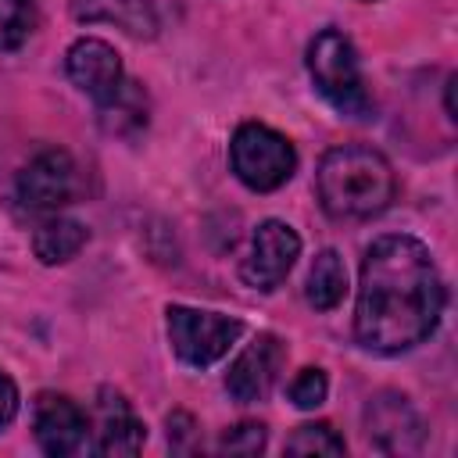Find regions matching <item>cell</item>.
<instances>
[{"label":"cell","mask_w":458,"mask_h":458,"mask_svg":"<svg viewBox=\"0 0 458 458\" xmlns=\"http://www.w3.org/2000/svg\"><path fill=\"white\" fill-rule=\"evenodd\" d=\"M444 279L429 247L408 233L369 243L354 304V336L372 354H401L433 336L444 315Z\"/></svg>","instance_id":"obj_1"},{"label":"cell","mask_w":458,"mask_h":458,"mask_svg":"<svg viewBox=\"0 0 458 458\" xmlns=\"http://www.w3.org/2000/svg\"><path fill=\"white\" fill-rule=\"evenodd\" d=\"M318 204L329 218L358 222L383 215L397 197V179L390 161L365 143H340L322 154L315 172Z\"/></svg>","instance_id":"obj_2"},{"label":"cell","mask_w":458,"mask_h":458,"mask_svg":"<svg viewBox=\"0 0 458 458\" xmlns=\"http://www.w3.org/2000/svg\"><path fill=\"white\" fill-rule=\"evenodd\" d=\"M308 75H311L315 89L322 93V100L329 107H336L344 118H354V122L372 118L376 104L365 89L358 50L340 29H322L308 43Z\"/></svg>","instance_id":"obj_3"},{"label":"cell","mask_w":458,"mask_h":458,"mask_svg":"<svg viewBox=\"0 0 458 458\" xmlns=\"http://www.w3.org/2000/svg\"><path fill=\"white\" fill-rule=\"evenodd\" d=\"M229 165L236 179L254 193H272L286 186L297 172V150L293 143L261 122H243L233 132L229 143Z\"/></svg>","instance_id":"obj_4"},{"label":"cell","mask_w":458,"mask_h":458,"mask_svg":"<svg viewBox=\"0 0 458 458\" xmlns=\"http://www.w3.org/2000/svg\"><path fill=\"white\" fill-rule=\"evenodd\" d=\"M168 318V340L179 361L193 365V369H208L215 365L243 333L240 318L218 315V311H200V308H186V304H168L165 311Z\"/></svg>","instance_id":"obj_5"},{"label":"cell","mask_w":458,"mask_h":458,"mask_svg":"<svg viewBox=\"0 0 458 458\" xmlns=\"http://www.w3.org/2000/svg\"><path fill=\"white\" fill-rule=\"evenodd\" d=\"M18 200L25 211H36V215H54L57 208H64L75 190H79V179H75V161L68 157V150H39L21 172H18Z\"/></svg>","instance_id":"obj_6"},{"label":"cell","mask_w":458,"mask_h":458,"mask_svg":"<svg viewBox=\"0 0 458 458\" xmlns=\"http://www.w3.org/2000/svg\"><path fill=\"white\" fill-rule=\"evenodd\" d=\"M32 433H36L39 451L50 458H68V454L89 451V419L68 394H54V390L36 394Z\"/></svg>","instance_id":"obj_7"},{"label":"cell","mask_w":458,"mask_h":458,"mask_svg":"<svg viewBox=\"0 0 458 458\" xmlns=\"http://www.w3.org/2000/svg\"><path fill=\"white\" fill-rule=\"evenodd\" d=\"M365 437L383 454H415L426 444L415 404L397 390H379L365 404Z\"/></svg>","instance_id":"obj_8"},{"label":"cell","mask_w":458,"mask_h":458,"mask_svg":"<svg viewBox=\"0 0 458 458\" xmlns=\"http://www.w3.org/2000/svg\"><path fill=\"white\" fill-rule=\"evenodd\" d=\"M297 258H301V236L293 233V225L279 218H265L250 236V250L240 265V279L254 290H276L290 276Z\"/></svg>","instance_id":"obj_9"},{"label":"cell","mask_w":458,"mask_h":458,"mask_svg":"<svg viewBox=\"0 0 458 458\" xmlns=\"http://www.w3.org/2000/svg\"><path fill=\"white\" fill-rule=\"evenodd\" d=\"M286 361V344L276 333H258L229 365L225 372V390L233 394V401L240 404H254L265 401L272 394V386L279 383Z\"/></svg>","instance_id":"obj_10"},{"label":"cell","mask_w":458,"mask_h":458,"mask_svg":"<svg viewBox=\"0 0 458 458\" xmlns=\"http://www.w3.org/2000/svg\"><path fill=\"white\" fill-rule=\"evenodd\" d=\"M147 440L143 419L132 411L122 390L100 386L97 408H93V429H89V451L93 454H136Z\"/></svg>","instance_id":"obj_11"},{"label":"cell","mask_w":458,"mask_h":458,"mask_svg":"<svg viewBox=\"0 0 458 458\" xmlns=\"http://www.w3.org/2000/svg\"><path fill=\"white\" fill-rule=\"evenodd\" d=\"M64 68H68L72 86L82 89V93H86L89 100H97V104L107 100V97L122 86V79H125L118 50H114L107 39H97V36L75 39V43L68 47V54H64Z\"/></svg>","instance_id":"obj_12"},{"label":"cell","mask_w":458,"mask_h":458,"mask_svg":"<svg viewBox=\"0 0 458 458\" xmlns=\"http://www.w3.org/2000/svg\"><path fill=\"white\" fill-rule=\"evenodd\" d=\"M79 21H107L136 39H150L157 32V14L147 0H79L75 4Z\"/></svg>","instance_id":"obj_13"},{"label":"cell","mask_w":458,"mask_h":458,"mask_svg":"<svg viewBox=\"0 0 458 458\" xmlns=\"http://www.w3.org/2000/svg\"><path fill=\"white\" fill-rule=\"evenodd\" d=\"M100 111V129L111 136H136L147 129V93L140 82L122 79V86L97 104Z\"/></svg>","instance_id":"obj_14"},{"label":"cell","mask_w":458,"mask_h":458,"mask_svg":"<svg viewBox=\"0 0 458 458\" xmlns=\"http://www.w3.org/2000/svg\"><path fill=\"white\" fill-rule=\"evenodd\" d=\"M86 240H89V233H86L82 222L64 218V215H50V218H43L36 225L32 250H36V258L43 265H64V261H72L86 247Z\"/></svg>","instance_id":"obj_15"},{"label":"cell","mask_w":458,"mask_h":458,"mask_svg":"<svg viewBox=\"0 0 458 458\" xmlns=\"http://www.w3.org/2000/svg\"><path fill=\"white\" fill-rule=\"evenodd\" d=\"M347 293V268H344V258L326 247L315 254L311 268H308V279H304V297L315 311H333Z\"/></svg>","instance_id":"obj_16"},{"label":"cell","mask_w":458,"mask_h":458,"mask_svg":"<svg viewBox=\"0 0 458 458\" xmlns=\"http://www.w3.org/2000/svg\"><path fill=\"white\" fill-rule=\"evenodd\" d=\"M290 454H344L347 444L329 422H304L286 437Z\"/></svg>","instance_id":"obj_17"},{"label":"cell","mask_w":458,"mask_h":458,"mask_svg":"<svg viewBox=\"0 0 458 458\" xmlns=\"http://www.w3.org/2000/svg\"><path fill=\"white\" fill-rule=\"evenodd\" d=\"M36 29L32 0H0V50H18Z\"/></svg>","instance_id":"obj_18"},{"label":"cell","mask_w":458,"mask_h":458,"mask_svg":"<svg viewBox=\"0 0 458 458\" xmlns=\"http://www.w3.org/2000/svg\"><path fill=\"white\" fill-rule=\"evenodd\" d=\"M326 394H329V379H326V372L315 369V365L301 369V372L293 376V383H290V401H293V408H301V411L318 408V404L326 401Z\"/></svg>","instance_id":"obj_19"},{"label":"cell","mask_w":458,"mask_h":458,"mask_svg":"<svg viewBox=\"0 0 458 458\" xmlns=\"http://www.w3.org/2000/svg\"><path fill=\"white\" fill-rule=\"evenodd\" d=\"M265 440H268V433H265L261 422H236L233 429L222 433L218 447L225 454H261L265 451Z\"/></svg>","instance_id":"obj_20"},{"label":"cell","mask_w":458,"mask_h":458,"mask_svg":"<svg viewBox=\"0 0 458 458\" xmlns=\"http://www.w3.org/2000/svg\"><path fill=\"white\" fill-rule=\"evenodd\" d=\"M168 447L172 451H193L197 447V422L186 411L168 415Z\"/></svg>","instance_id":"obj_21"},{"label":"cell","mask_w":458,"mask_h":458,"mask_svg":"<svg viewBox=\"0 0 458 458\" xmlns=\"http://www.w3.org/2000/svg\"><path fill=\"white\" fill-rule=\"evenodd\" d=\"M14 415H18V386H14V379L0 369V429H7V426L14 422Z\"/></svg>","instance_id":"obj_22"}]
</instances>
